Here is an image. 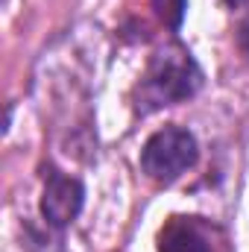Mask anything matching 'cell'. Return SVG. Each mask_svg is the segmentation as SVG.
Returning a JSON list of instances; mask_svg holds the SVG:
<instances>
[{"mask_svg": "<svg viewBox=\"0 0 249 252\" xmlns=\"http://www.w3.org/2000/svg\"><path fill=\"white\" fill-rule=\"evenodd\" d=\"M247 0H223V6H229V9H238V6H244Z\"/></svg>", "mask_w": 249, "mask_h": 252, "instance_id": "8992f818", "label": "cell"}, {"mask_svg": "<svg viewBox=\"0 0 249 252\" xmlns=\"http://www.w3.org/2000/svg\"><path fill=\"white\" fill-rule=\"evenodd\" d=\"M202 88V70L190 50L182 44H164L150 59L138 88H135V109L141 115L176 106L182 100H190Z\"/></svg>", "mask_w": 249, "mask_h": 252, "instance_id": "6da1fadb", "label": "cell"}, {"mask_svg": "<svg viewBox=\"0 0 249 252\" xmlns=\"http://www.w3.org/2000/svg\"><path fill=\"white\" fill-rule=\"evenodd\" d=\"M211 223L199 217H170L158 232V252H217Z\"/></svg>", "mask_w": 249, "mask_h": 252, "instance_id": "277c9868", "label": "cell"}, {"mask_svg": "<svg viewBox=\"0 0 249 252\" xmlns=\"http://www.w3.org/2000/svg\"><path fill=\"white\" fill-rule=\"evenodd\" d=\"M199 158L196 138L182 126H164L147 138L141 150V167L153 182L170 185L182 173H187Z\"/></svg>", "mask_w": 249, "mask_h": 252, "instance_id": "7a4b0ae2", "label": "cell"}, {"mask_svg": "<svg viewBox=\"0 0 249 252\" xmlns=\"http://www.w3.org/2000/svg\"><path fill=\"white\" fill-rule=\"evenodd\" d=\"M238 38H241V47H244V53L249 56V15L244 18V24H241V35H238Z\"/></svg>", "mask_w": 249, "mask_h": 252, "instance_id": "5b68a950", "label": "cell"}, {"mask_svg": "<svg viewBox=\"0 0 249 252\" xmlns=\"http://www.w3.org/2000/svg\"><path fill=\"white\" fill-rule=\"evenodd\" d=\"M85 202V188L79 179L67 176L62 170H50L44 179V193H41V214L47 220V226L62 229L67 223H73L82 211Z\"/></svg>", "mask_w": 249, "mask_h": 252, "instance_id": "3957f363", "label": "cell"}]
</instances>
